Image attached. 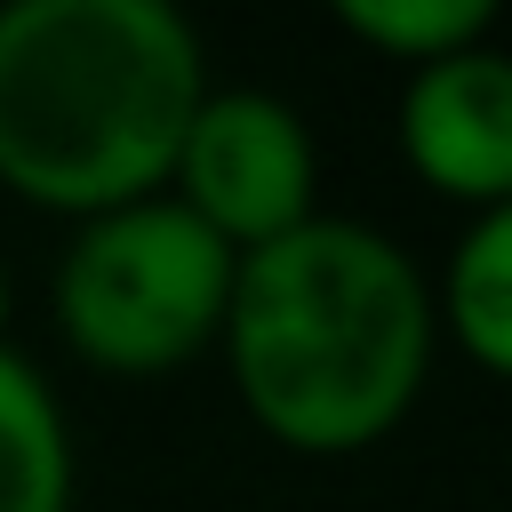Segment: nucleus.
<instances>
[{
  "label": "nucleus",
  "mask_w": 512,
  "mask_h": 512,
  "mask_svg": "<svg viewBox=\"0 0 512 512\" xmlns=\"http://www.w3.org/2000/svg\"><path fill=\"white\" fill-rule=\"evenodd\" d=\"M216 352L240 408L304 456L384 440L432 368V288L400 240L352 216H312L232 264Z\"/></svg>",
  "instance_id": "1"
},
{
  "label": "nucleus",
  "mask_w": 512,
  "mask_h": 512,
  "mask_svg": "<svg viewBox=\"0 0 512 512\" xmlns=\"http://www.w3.org/2000/svg\"><path fill=\"white\" fill-rule=\"evenodd\" d=\"M208 96L200 32L168 0L0 8V184L48 216H104L168 192Z\"/></svg>",
  "instance_id": "2"
},
{
  "label": "nucleus",
  "mask_w": 512,
  "mask_h": 512,
  "mask_svg": "<svg viewBox=\"0 0 512 512\" xmlns=\"http://www.w3.org/2000/svg\"><path fill=\"white\" fill-rule=\"evenodd\" d=\"M232 248L200 232L168 192L104 208L56 264V328L88 368L160 376L216 344L232 296Z\"/></svg>",
  "instance_id": "3"
},
{
  "label": "nucleus",
  "mask_w": 512,
  "mask_h": 512,
  "mask_svg": "<svg viewBox=\"0 0 512 512\" xmlns=\"http://www.w3.org/2000/svg\"><path fill=\"white\" fill-rule=\"evenodd\" d=\"M320 192V152L296 104L264 96V88H208L176 168H168V200L216 232L232 256H256L272 240H288L296 224H312Z\"/></svg>",
  "instance_id": "4"
},
{
  "label": "nucleus",
  "mask_w": 512,
  "mask_h": 512,
  "mask_svg": "<svg viewBox=\"0 0 512 512\" xmlns=\"http://www.w3.org/2000/svg\"><path fill=\"white\" fill-rule=\"evenodd\" d=\"M400 160L440 200L504 208L512 200V64L504 48H456L408 72L400 88Z\"/></svg>",
  "instance_id": "5"
},
{
  "label": "nucleus",
  "mask_w": 512,
  "mask_h": 512,
  "mask_svg": "<svg viewBox=\"0 0 512 512\" xmlns=\"http://www.w3.org/2000/svg\"><path fill=\"white\" fill-rule=\"evenodd\" d=\"M0 512H72V432L32 360L0 344Z\"/></svg>",
  "instance_id": "6"
},
{
  "label": "nucleus",
  "mask_w": 512,
  "mask_h": 512,
  "mask_svg": "<svg viewBox=\"0 0 512 512\" xmlns=\"http://www.w3.org/2000/svg\"><path fill=\"white\" fill-rule=\"evenodd\" d=\"M440 320L480 376L512 368V208H480L464 224L440 280Z\"/></svg>",
  "instance_id": "7"
},
{
  "label": "nucleus",
  "mask_w": 512,
  "mask_h": 512,
  "mask_svg": "<svg viewBox=\"0 0 512 512\" xmlns=\"http://www.w3.org/2000/svg\"><path fill=\"white\" fill-rule=\"evenodd\" d=\"M336 24L352 40H368L376 56H400L408 72L456 48H480L496 8L488 0H336Z\"/></svg>",
  "instance_id": "8"
},
{
  "label": "nucleus",
  "mask_w": 512,
  "mask_h": 512,
  "mask_svg": "<svg viewBox=\"0 0 512 512\" xmlns=\"http://www.w3.org/2000/svg\"><path fill=\"white\" fill-rule=\"evenodd\" d=\"M0 328H8V272H0Z\"/></svg>",
  "instance_id": "9"
}]
</instances>
